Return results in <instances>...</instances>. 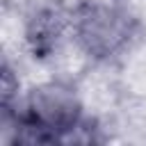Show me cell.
<instances>
[{"instance_id":"obj_1","label":"cell","mask_w":146,"mask_h":146,"mask_svg":"<svg viewBox=\"0 0 146 146\" xmlns=\"http://www.w3.org/2000/svg\"><path fill=\"white\" fill-rule=\"evenodd\" d=\"M82 128V105L73 87L41 82L27 91L18 116V141H57Z\"/></svg>"},{"instance_id":"obj_2","label":"cell","mask_w":146,"mask_h":146,"mask_svg":"<svg viewBox=\"0 0 146 146\" xmlns=\"http://www.w3.org/2000/svg\"><path fill=\"white\" fill-rule=\"evenodd\" d=\"M75 39L82 50L96 59H110L123 50L132 36V18L112 5H84L73 21Z\"/></svg>"}]
</instances>
